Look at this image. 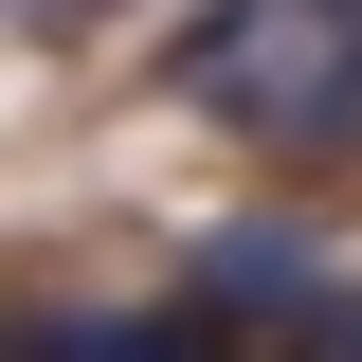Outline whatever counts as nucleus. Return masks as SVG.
Wrapping results in <instances>:
<instances>
[{"label":"nucleus","mask_w":362,"mask_h":362,"mask_svg":"<svg viewBox=\"0 0 362 362\" xmlns=\"http://www.w3.org/2000/svg\"><path fill=\"white\" fill-rule=\"evenodd\" d=\"M90 18H127V0H18V37H90Z\"/></svg>","instance_id":"obj_5"},{"label":"nucleus","mask_w":362,"mask_h":362,"mask_svg":"<svg viewBox=\"0 0 362 362\" xmlns=\"http://www.w3.org/2000/svg\"><path fill=\"white\" fill-rule=\"evenodd\" d=\"M0 362H18V290H0Z\"/></svg>","instance_id":"obj_6"},{"label":"nucleus","mask_w":362,"mask_h":362,"mask_svg":"<svg viewBox=\"0 0 362 362\" xmlns=\"http://www.w3.org/2000/svg\"><path fill=\"white\" fill-rule=\"evenodd\" d=\"M290 362H362V272H344V290H326L308 326H290Z\"/></svg>","instance_id":"obj_4"},{"label":"nucleus","mask_w":362,"mask_h":362,"mask_svg":"<svg viewBox=\"0 0 362 362\" xmlns=\"http://www.w3.org/2000/svg\"><path fill=\"white\" fill-rule=\"evenodd\" d=\"M18 362H218V326L181 290H73V308H18Z\"/></svg>","instance_id":"obj_3"},{"label":"nucleus","mask_w":362,"mask_h":362,"mask_svg":"<svg viewBox=\"0 0 362 362\" xmlns=\"http://www.w3.org/2000/svg\"><path fill=\"white\" fill-rule=\"evenodd\" d=\"M163 109L254 145L272 181H362V0H199L163 37Z\"/></svg>","instance_id":"obj_1"},{"label":"nucleus","mask_w":362,"mask_h":362,"mask_svg":"<svg viewBox=\"0 0 362 362\" xmlns=\"http://www.w3.org/2000/svg\"><path fill=\"white\" fill-rule=\"evenodd\" d=\"M218 362H290V344H218Z\"/></svg>","instance_id":"obj_7"},{"label":"nucleus","mask_w":362,"mask_h":362,"mask_svg":"<svg viewBox=\"0 0 362 362\" xmlns=\"http://www.w3.org/2000/svg\"><path fill=\"white\" fill-rule=\"evenodd\" d=\"M326 290H344V254H326V218H308V199H235V218H199V235H181V308L218 326V344H290Z\"/></svg>","instance_id":"obj_2"}]
</instances>
